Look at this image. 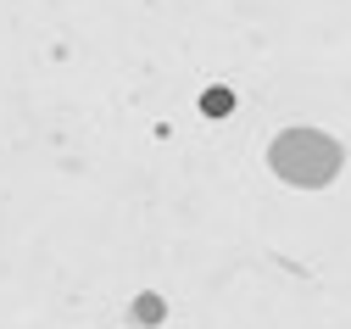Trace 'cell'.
<instances>
[{"label": "cell", "instance_id": "obj_1", "mask_svg": "<svg viewBox=\"0 0 351 329\" xmlns=\"http://www.w3.org/2000/svg\"><path fill=\"white\" fill-rule=\"evenodd\" d=\"M274 173L290 179V184H324L340 173V146L329 134H313V128H290L274 139Z\"/></svg>", "mask_w": 351, "mask_h": 329}]
</instances>
